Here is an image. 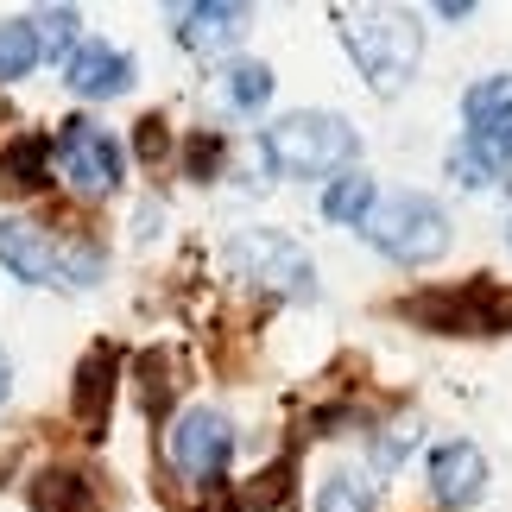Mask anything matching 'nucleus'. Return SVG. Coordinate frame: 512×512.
Here are the masks:
<instances>
[{
	"label": "nucleus",
	"mask_w": 512,
	"mask_h": 512,
	"mask_svg": "<svg viewBox=\"0 0 512 512\" xmlns=\"http://www.w3.org/2000/svg\"><path fill=\"white\" fill-rule=\"evenodd\" d=\"M228 266L241 272V279H253V285L279 291V298H310V291H317V266L304 260V247L285 241V234H272V228L234 234V241H228Z\"/></svg>",
	"instance_id": "0eeeda50"
},
{
	"label": "nucleus",
	"mask_w": 512,
	"mask_h": 512,
	"mask_svg": "<svg viewBox=\"0 0 512 512\" xmlns=\"http://www.w3.org/2000/svg\"><path fill=\"white\" fill-rule=\"evenodd\" d=\"M500 184H506V190H512V152H506V165H500Z\"/></svg>",
	"instance_id": "b1692460"
},
{
	"label": "nucleus",
	"mask_w": 512,
	"mask_h": 512,
	"mask_svg": "<svg viewBox=\"0 0 512 512\" xmlns=\"http://www.w3.org/2000/svg\"><path fill=\"white\" fill-rule=\"evenodd\" d=\"M373 203H380V196H373V177H361V171H348V177H336V184L323 190V215H329V222H367Z\"/></svg>",
	"instance_id": "f3484780"
},
{
	"label": "nucleus",
	"mask_w": 512,
	"mask_h": 512,
	"mask_svg": "<svg viewBox=\"0 0 512 512\" xmlns=\"http://www.w3.org/2000/svg\"><path fill=\"white\" fill-rule=\"evenodd\" d=\"M26 506L32 512H108L102 487H95L89 475H76V468H45V475H32Z\"/></svg>",
	"instance_id": "4468645a"
},
{
	"label": "nucleus",
	"mask_w": 512,
	"mask_h": 512,
	"mask_svg": "<svg viewBox=\"0 0 512 512\" xmlns=\"http://www.w3.org/2000/svg\"><path fill=\"white\" fill-rule=\"evenodd\" d=\"M32 26H38V45H45V57H57V64H64V57H70V38H76V13H70V7H51V13H38Z\"/></svg>",
	"instance_id": "aec40b11"
},
{
	"label": "nucleus",
	"mask_w": 512,
	"mask_h": 512,
	"mask_svg": "<svg viewBox=\"0 0 512 512\" xmlns=\"http://www.w3.org/2000/svg\"><path fill=\"white\" fill-rule=\"evenodd\" d=\"M0 171H7V184L38 190V184L51 177V140H38V133H19V140L7 146V159H0Z\"/></svg>",
	"instance_id": "a211bd4d"
},
{
	"label": "nucleus",
	"mask_w": 512,
	"mask_h": 512,
	"mask_svg": "<svg viewBox=\"0 0 512 512\" xmlns=\"http://www.w3.org/2000/svg\"><path fill=\"white\" fill-rule=\"evenodd\" d=\"M222 95H228V108H241V114L266 108L272 70H266V64H228V70H222Z\"/></svg>",
	"instance_id": "6ab92c4d"
},
{
	"label": "nucleus",
	"mask_w": 512,
	"mask_h": 512,
	"mask_svg": "<svg viewBox=\"0 0 512 512\" xmlns=\"http://www.w3.org/2000/svg\"><path fill=\"white\" fill-rule=\"evenodd\" d=\"M0 266L26 285H95L108 260L89 234H64L32 215H0Z\"/></svg>",
	"instance_id": "f257e3e1"
},
{
	"label": "nucleus",
	"mask_w": 512,
	"mask_h": 512,
	"mask_svg": "<svg viewBox=\"0 0 512 512\" xmlns=\"http://www.w3.org/2000/svg\"><path fill=\"white\" fill-rule=\"evenodd\" d=\"M38 57H45V45H38L32 19H0V83H19Z\"/></svg>",
	"instance_id": "dca6fc26"
},
{
	"label": "nucleus",
	"mask_w": 512,
	"mask_h": 512,
	"mask_svg": "<svg viewBox=\"0 0 512 512\" xmlns=\"http://www.w3.org/2000/svg\"><path fill=\"white\" fill-rule=\"evenodd\" d=\"M462 121H468V140L512 146V70L481 76V83L462 95Z\"/></svg>",
	"instance_id": "ddd939ff"
},
{
	"label": "nucleus",
	"mask_w": 512,
	"mask_h": 512,
	"mask_svg": "<svg viewBox=\"0 0 512 512\" xmlns=\"http://www.w3.org/2000/svg\"><path fill=\"white\" fill-rule=\"evenodd\" d=\"M51 177H64L76 196H108L121 184V140L89 114H70L51 140Z\"/></svg>",
	"instance_id": "423d86ee"
},
{
	"label": "nucleus",
	"mask_w": 512,
	"mask_h": 512,
	"mask_svg": "<svg viewBox=\"0 0 512 512\" xmlns=\"http://www.w3.org/2000/svg\"><path fill=\"white\" fill-rule=\"evenodd\" d=\"M171 32H177V45L196 51V57H222L228 45H241L247 7H234V0H196V7H171Z\"/></svg>",
	"instance_id": "1a4fd4ad"
},
{
	"label": "nucleus",
	"mask_w": 512,
	"mask_h": 512,
	"mask_svg": "<svg viewBox=\"0 0 512 512\" xmlns=\"http://www.w3.org/2000/svg\"><path fill=\"white\" fill-rule=\"evenodd\" d=\"M506 241H512V222H506Z\"/></svg>",
	"instance_id": "393cba45"
},
{
	"label": "nucleus",
	"mask_w": 512,
	"mask_h": 512,
	"mask_svg": "<svg viewBox=\"0 0 512 512\" xmlns=\"http://www.w3.org/2000/svg\"><path fill=\"white\" fill-rule=\"evenodd\" d=\"M361 228H367V241L380 247L386 260H399V266H430L449 247V215H443L437 196H424V190L380 196Z\"/></svg>",
	"instance_id": "20e7f679"
},
{
	"label": "nucleus",
	"mask_w": 512,
	"mask_h": 512,
	"mask_svg": "<svg viewBox=\"0 0 512 512\" xmlns=\"http://www.w3.org/2000/svg\"><path fill=\"white\" fill-rule=\"evenodd\" d=\"M140 159H165V121H159V114L140 121Z\"/></svg>",
	"instance_id": "4be33fe9"
},
{
	"label": "nucleus",
	"mask_w": 512,
	"mask_h": 512,
	"mask_svg": "<svg viewBox=\"0 0 512 512\" xmlns=\"http://www.w3.org/2000/svg\"><path fill=\"white\" fill-rule=\"evenodd\" d=\"M215 159H222V140H215V133H196V140H190V152H184L190 177H209V171H215Z\"/></svg>",
	"instance_id": "412c9836"
},
{
	"label": "nucleus",
	"mask_w": 512,
	"mask_h": 512,
	"mask_svg": "<svg viewBox=\"0 0 512 512\" xmlns=\"http://www.w3.org/2000/svg\"><path fill=\"white\" fill-rule=\"evenodd\" d=\"M165 456L190 487H215L228 475V456H234V424L215 405H190L184 418L165 430Z\"/></svg>",
	"instance_id": "6e6552de"
},
{
	"label": "nucleus",
	"mask_w": 512,
	"mask_h": 512,
	"mask_svg": "<svg viewBox=\"0 0 512 512\" xmlns=\"http://www.w3.org/2000/svg\"><path fill=\"white\" fill-rule=\"evenodd\" d=\"M430 494H437V506H475L487 494V456L475 443H437L430 449Z\"/></svg>",
	"instance_id": "9d476101"
},
{
	"label": "nucleus",
	"mask_w": 512,
	"mask_h": 512,
	"mask_svg": "<svg viewBox=\"0 0 512 512\" xmlns=\"http://www.w3.org/2000/svg\"><path fill=\"white\" fill-rule=\"evenodd\" d=\"M7 392H13V361L0 354V405H7Z\"/></svg>",
	"instance_id": "5701e85b"
},
{
	"label": "nucleus",
	"mask_w": 512,
	"mask_h": 512,
	"mask_svg": "<svg viewBox=\"0 0 512 512\" xmlns=\"http://www.w3.org/2000/svg\"><path fill=\"white\" fill-rule=\"evenodd\" d=\"M260 152H266V165L279 177H329V171H342L354 152H361V140H354V127L342 121V114L304 108V114L272 121L260 133Z\"/></svg>",
	"instance_id": "7ed1b4c3"
},
{
	"label": "nucleus",
	"mask_w": 512,
	"mask_h": 512,
	"mask_svg": "<svg viewBox=\"0 0 512 512\" xmlns=\"http://www.w3.org/2000/svg\"><path fill=\"white\" fill-rule=\"evenodd\" d=\"M411 323L437 329V336H506L512 329V291L494 279H468L449 291H418L399 304Z\"/></svg>",
	"instance_id": "39448f33"
},
{
	"label": "nucleus",
	"mask_w": 512,
	"mask_h": 512,
	"mask_svg": "<svg viewBox=\"0 0 512 512\" xmlns=\"http://www.w3.org/2000/svg\"><path fill=\"white\" fill-rule=\"evenodd\" d=\"M64 83L83 95V102H114L127 83H133V57L127 51H114V45H70L64 57Z\"/></svg>",
	"instance_id": "9b49d317"
},
{
	"label": "nucleus",
	"mask_w": 512,
	"mask_h": 512,
	"mask_svg": "<svg viewBox=\"0 0 512 512\" xmlns=\"http://www.w3.org/2000/svg\"><path fill=\"white\" fill-rule=\"evenodd\" d=\"M342 26V45L354 57V70L367 76L380 95H399L411 76H418V57H424V26L399 7H354L336 19Z\"/></svg>",
	"instance_id": "f03ea898"
},
{
	"label": "nucleus",
	"mask_w": 512,
	"mask_h": 512,
	"mask_svg": "<svg viewBox=\"0 0 512 512\" xmlns=\"http://www.w3.org/2000/svg\"><path fill=\"white\" fill-rule=\"evenodd\" d=\"M114 392H121V361H114V348L83 354V367H76V386H70V405H76V424H83V437H102V430H108Z\"/></svg>",
	"instance_id": "f8f14e48"
},
{
	"label": "nucleus",
	"mask_w": 512,
	"mask_h": 512,
	"mask_svg": "<svg viewBox=\"0 0 512 512\" xmlns=\"http://www.w3.org/2000/svg\"><path fill=\"white\" fill-rule=\"evenodd\" d=\"M373 487L361 468H329L323 487H317V512H373Z\"/></svg>",
	"instance_id": "2eb2a0df"
}]
</instances>
